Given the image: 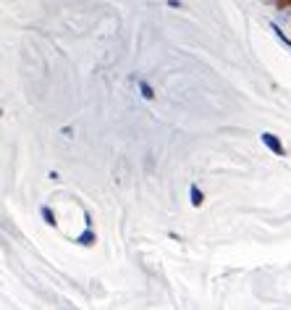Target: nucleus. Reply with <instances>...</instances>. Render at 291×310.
<instances>
[{
	"instance_id": "1",
	"label": "nucleus",
	"mask_w": 291,
	"mask_h": 310,
	"mask_svg": "<svg viewBox=\"0 0 291 310\" xmlns=\"http://www.w3.org/2000/svg\"><path fill=\"white\" fill-rule=\"evenodd\" d=\"M260 142H263L273 155H283V142H281V139L278 137H275V134H270V132H263V134H260Z\"/></svg>"
},
{
	"instance_id": "2",
	"label": "nucleus",
	"mask_w": 291,
	"mask_h": 310,
	"mask_svg": "<svg viewBox=\"0 0 291 310\" xmlns=\"http://www.w3.org/2000/svg\"><path fill=\"white\" fill-rule=\"evenodd\" d=\"M202 200H205L202 190H200V187H194V184H192V187H189V203H192L194 208H200V205H202Z\"/></svg>"
},
{
	"instance_id": "3",
	"label": "nucleus",
	"mask_w": 291,
	"mask_h": 310,
	"mask_svg": "<svg viewBox=\"0 0 291 310\" xmlns=\"http://www.w3.org/2000/svg\"><path fill=\"white\" fill-rule=\"evenodd\" d=\"M270 32L275 35V40H278V42H283V45H286V50H291V40L286 37V32H283V29H281L278 24H270Z\"/></svg>"
},
{
	"instance_id": "4",
	"label": "nucleus",
	"mask_w": 291,
	"mask_h": 310,
	"mask_svg": "<svg viewBox=\"0 0 291 310\" xmlns=\"http://www.w3.org/2000/svg\"><path fill=\"white\" fill-rule=\"evenodd\" d=\"M79 244H84V247L95 244V231H92V226H89V224H87V229L79 234Z\"/></svg>"
},
{
	"instance_id": "5",
	"label": "nucleus",
	"mask_w": 291,
	"mask_h": 310,
	"mask_svg": "<svg viewBox=\"0 0 291 310\" xmlns=\"http://www.w3.org/2000/svg\"><path fill=\"white\" fill-rule=\"evenodd\" d=\"M42 219H45V224H48V226H55V215H53L50 208H42Z\"/></svg>"
},
{
	"instance_id": "6",
	"label": "nucleus",
	"mask_w": 291,
	"mask_h": 310,
	"mask_svg": "<svg viewBox=\"0 0 291 310\" xmlns=\"http://www.w3.org/2000/svg\"><path fill=\"white\" fill-rule=\"evenodd\" d=\"M139 89H142V95H144L147 100H152V98H155V92H152V87H150L147 82H139Z\"/></svg>"
}]
</instances>
